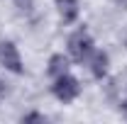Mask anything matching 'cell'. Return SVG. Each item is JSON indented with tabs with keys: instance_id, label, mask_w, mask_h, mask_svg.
Listing matches in <instances>:
<instances>
[{
	"instance_id": "obj_1",
	"label": "cell",
	"mask_w": 127,
	"mask_h": 124,
	"mask_svg": "<svg viewBox=\"0 0 127 124\" xmlns=\"http://www.w3.org/2000/svg\"><path fill=\"white\" fill-rule=\"evenodd\" d=\"M66 51H68V59L73 63H86L91 59V54L95 51V41L91 37V32L86 27H78L76 32H71L66 39Z\"/></svg>"
},
{
	"instance_id": "obj_2",
	"label": "cell",
	"mask_w": 127,
	"mask_h": 124,
	"mask_svg": "<svg viewBox=\"0 0 127 124\" xmlns=\"http://www.w3.org/2000/svg\"><path fill=\"white\" fill-rule=\"evenodd\" d=\"M51 95H54L59 102L68 105V102H73V100L81 95V80L73 76L71 71H66V73H61V76L51 78Z\"/></svg>"
},
{
	"instance_id": "obj_3",
	"label": "cell",
	"mask_w": 127,
	"mask_h": 124,
	"mask_svg": "<svg viewBox=\"0 0 127 124\" xmlns=\"http://www.w3.org/2000/svg\"><path fill=\"white\" fill-rule=\"evenodd\" d=\"M0 66L12 73V76H22L25 73V61H22V54L17 49L15 41L10 39H0Z\"/></svg>"
},
{
	"instance_id": "obj_4",
	"label": "cell",
	"mask_w": 127,
	"mask_h": 124,
	"mask_svg": "<svg viewBox=\"0 0 127 124\" xmlns=\"http://www.w3.org/2000/svg\"><path fill=\"white\" fill-rule=\"evenodd\" d=\"M86 66H88V71H91V76L95 80H105L108 78V71H110V56H108V51L95 49L93 54H91V59L86 61Z\"/></svg>"
},
{
	"instance_id": "obj_5",
	"label": "cell",
	"mask_w": 127,
	"mask_h": 124,
	"mask_svg": "<svg viewBox=\"0 0 127 124\" xmlns=\"http://www.w3.org/2000/svg\"><path fill=\"white\" fill-rule=\"evenodd\" d=\"M54 7H56V12H59L64 24H73L78 20V12H81L78 0H54Z\"/></svg>"
},
{
	"instance_id": "obj_6",
	"label": "cell",
	"mask_w": 127,
	"mask_h": 124,
	"mask_svg": "<svg viewBox=\"0 0 127 124\" xmlns=\"http://www.w3.org/2000/svg\"><path fill=\"white\" fill-rule=\"evenodd\" d=\"M71 68V59H68V54H51L47 61V76L49 78H56L61 76V73H66Z\"/></svg>"
},
{
	"instance_id": "obj_7",
	"label": "cell",
	"mask_w": 127,
	"mask_h": 124,
	"mask_svg": "<svg viewBox=\"0 0 127 124\" xmlns=\"http://www.w3.org/2000/svg\"><path fill=\"white\" fill-rule=\"evenodd\" d=\"M15 7H17V12L25 17L34 15V0H15Z\"/></svg>"
},
{
	"instance_id": "obj_8",
	"label": "cell",
	"mask_w": 127,
	"mask_h": 124,
	"mask_svg": "<svg viewBox=\"0 0 127 124\" xmlns=\"http://www.w3.org/2000/svg\"><path fill=\"white\" fill-rule=\"evenodd\" d=\"M47 117L42 114V112H27V114H22V122H44Z\"/></svg>"
},
{
	"instance_id": "obj_9",
	"label": "cell",
	"mask_w": 127,
	"mask_h": 124,
	"mask_svg": "<svg viewBox=\"0 0 127 124\" xmlns=\"http://www.w3.org/2000/svg\"><path fill=\"white\" fill-rule=\"evenodd\" d=\"M110 2H115V5L122 7V10H127V0H110Z\"/></svg>"
},
{
	"instance_id": "obj_10",
	"label": "cell",
	"mask_w": 127,
	"mask_h": 124,
	"mask_svg": "<svg viewBox=\"0 0 127 124\" xmlns=\"http://www.w3.org/2000/svg\"><path fill=\"white\" fill-rule=\"evenodd\" d=\"M122 109H125V114H127V107H122Z\"/></svg>"
}]
</instances>
